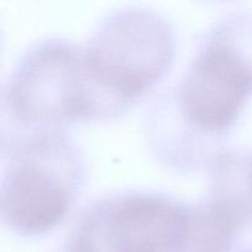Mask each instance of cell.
Masks as SVG:
<instances>
[{"mask_svg":"<svg viewBox=\"0 0 252 252\" xmlns=\"http://www.w3.org/2000/svg\"><path fill=\"white\" fill-rule=\"evenodd\" d=\"M239 38L236 26L217 32L185 78L182 108L202 132L230 128L252 95V54Z\"/></svg>","mask_w":252,"mask_h":252,"instance_id":"5b68a950","label":"cell"},{"mask_svg":"<svg viewBox=\"0 0 252 252\" xmlns=\"http://www.w3.org/2000/svg\"><path fill=\"white\" fill-rule=\"evenodd\" d=\"M189 212L172 199L133 193L91 208L66 252H182Z\"/></svg>","mask_w":252,"mask_h":252,"instance_id":"277c9868","label":"cell"},{"mask_svg":"<svg viewBox=\"0 0 252 252\" xmlns=\"http://www.w3.org/2000/svg\"><path fill=\"white\" fill-rule=\"evenodd\" d=\"M9 102H7V98L5 100V102L0 101V152L2 149H5V145H6V130L4 128V116L5 112L2 111V108L7 107Z\"/></svg>","mask_w":252,"mask_h":252,"instance_id":"ba28073f","label":"cell"},{"mask_svg":"<svg viewBox=\"0 0 252 252\" xmlns=\"http://www.w3.org/2000/svg\"><path fill=\"white\" fill-rule=\"evenodd\" d=\"M241 201L245 204L248 213L249 212L252 213V160L250 164H249L248 172H246L245 192H244V196L241 197Z\"/></svg>","mask_w":252,"mask_h":252,"instance_id":"52a82bcc","label":"cell"},{"mask_svg":"<svg viewBox=\"0 0 252 252\" xmlns=\"http://www.w3.org/2000/svg\"><path fill=\"white\" fill-rule=\"evenodd\" d=\"M76 162L63 139L42 135L15 150L0 186V216L25 235L58 225L71 207Z\"/></svg>","mask_w":252,"mask_h":252,"instance_id":"3957f363","label":"cell"},{"mask_svg":"<svg viewBox=\"0 0 252 252\" xmlns=\"http://www.w3.org/2000/svg\"><path fill=\"white\" fill-rule=\"evenodd\" d=\"M6 98L16 120L24 123L93 120L120 111L91 80L83 51L57 41L25 57Z\"/></svg>","mask_w":252,"mask_h":252,"instance_id":"6da1fadb","label":"cell"},{"mask_svg":"<svg viewBox=\"0 0 252 252\" xmlns=\"http://www.w3.org/2000/svg\"><path fill=\"white\" fill-rule=\"evenodd\" d=\"M246 216V207L238 194L220 191L189 212L182 252H229Z\"/></svg>","mask_w":252,"mask_h":252,"instance_id":"8992f818","label":"cell"},{"mask_svg":"<svg viewBox=\"0 0 252 252\" xmlns=\"http://www.w3.org/2000/svg\"><path fill=\"white\" fill-rule=\"evenodd\" d=\"M83 56L94 84L125 108L153 88L169 68L171 31L154 14L123 11L98 29Z\"/></svg>","mask_w":252,"mask_h":252,"instance_id":"7a4b0ae2","label":"cell"}]
</instances>
